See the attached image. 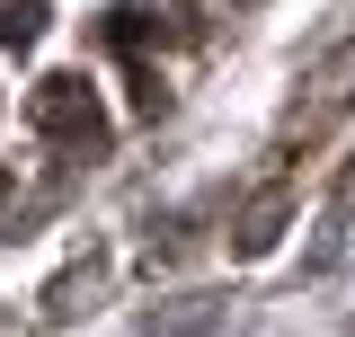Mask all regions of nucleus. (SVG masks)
<instances>
[{
	"instance_id": "f257e3e1",
	"label": "nucleus",
	"mask_w": 355,
	"mask_h": 337,
	"mask_svg": "<svg viewBox=\"0 0 355 337\" xmlns=\"http://www.w3.org/2000/svg\"><path fill=\"white\" fill-rule=\"evenodd\" d=\"M27 116H36L44 133H62V142H98V107H89V89H80V80H44Z\"/></svg>"
},
{
	"instance_id": "f03ea898",
	"label": "nucleus",
	"mask_w": 355,
	"mask_h": 337,
	"mask_svg": "<svg viewBox=\"0 0 355 337\" xmlns=\"http://www.w3.org/2000/svg\"><path fill=\"white\" fill-rule=\"evenodd\" d=\"M0 36H36V0H0Z\"/></svg>"
}]
</instances>
